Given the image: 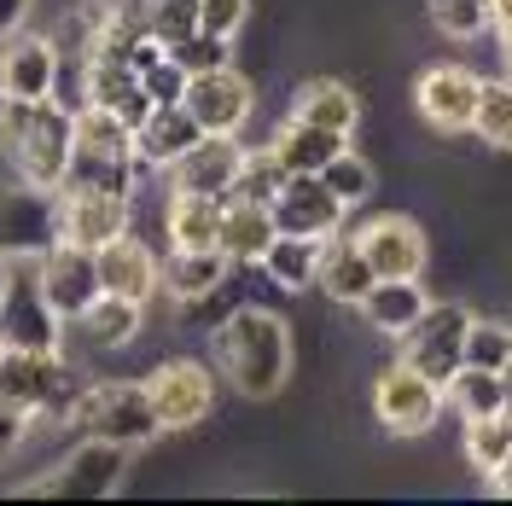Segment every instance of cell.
<instances>
[{
	"mask_svg": "<svg viewBox=\"0 0 512 506\" xmlns=\"http://www.w3.org/2000/svg\"><path fill=\"white\" fill-rule=\"evenodd\" d=\"M70 111L53 99H6L0 94V152L18 181L41 192H59L64 163H70Z\"/></svg>",
	"mask_w": 512,
	"mask_h": 506,
	"instance_id": "obj_1",
	"label": "cell"
},
{
	"mask_svg": "<svg viewBox=\"0 0 512 506\" xmlns=\"http://www.w3.org/2000/svg\"><path fill=\"white\" fill-rule=\"evenodd\" d=\"M216 361L245 396H274L291 373V332L268 309H239L216 326Z\"/></svg>",
	"mask_w": 512,
	"mask_h": 506,
	"instance_id": "obj_2",
	"label": "cell"
},
{
	"mask_svg": "<svg viewBox=\"0 0 512 506\" xmlns=\"http://www.w3.org/2000/svg\"><path fill=\"white\" fill-rule=\"evenodd\" d=\"M70 425L82 437H111V443H123V448L152 443L163 431L158 413H152V396H146V379H105L94 390H82L70 402Z\"/></svg>",
	"mask_w": 512,
	"mask_h": 506,
	"instance_id": "obj_3",
	"label": "cell"
},
{
	"mask_svg": "<svg viewBox=\"0 0 512 506\" xmlns=\"http://www.w3.org/2000/svg\"><path fill=\"white\" fill-rule=\"evenodd\" d=\"M0 402L18 408L24 419L47 413V419H70V367L59 361V349H12L0 355Z\"/></svg>",
	"mask_w": 512,
	"mask_h": 506,
	"instance_id": "obj_4",
	"label": "cell"
},
{
	"mask_svg": "<svg viewBox=\"0 0 512 506\" xmlns=\"http://www.w3.org/2000/svg\"><path fill=\"white\" fill-rule=\"evenodd\" d=\"M466 326L472 315L460 303H425L408 332H396V361L425 373L431 384H448L466 367Z\"/></svg>",
	"mask_w": 512,
	"mask_h": 506,
	"instance_id": "obj_5",
	"label": "cell"
},
{
	"mask_svg": "<svg viewBox=\"0 0 512 506\" xmlns=\"http://www.w3.org/2000/svg\"><path fill=\"white\" fill-rule=\"evenodd\" d=\"M128 472V448L111 437H82L70 448V460L53 466L47 477H35L24 495H76V501H99V495H117V483Z\"/></svg>",
	"mask_w": 512,
	"mask_h": 506,
	"instance_id": "obj_6",
	"label": "cell"
},
{
	"mask_svg": "<svg viewBox=\"0 0 512 506\" xmlns=\"http://www.w3.org/2000/svg\"><path fill=\"white\" fill-rule=\"evenodd\" d=\"M373 413L396 437H425L437 425V413H443V384H431L425 373L396 361V367H384L373 379Z\"/></svg>",
	"mask_w": 512,
	"mask_h": 506,
	"instance_id": "obj_7",
	"label": "cell"
},
{
	"mask_svg": "<svg viewBox=\"0 0 512 506\" xmlns=\"http://www.w3.org/2000/svg\"><path fill=\"white\" fill-rule=\"evenodd\" d=\"M146 396H152V413H158L163 431H192L204 425L210 408H216V384L198 361H163L146 373Z\"/></svg>",
	"mask_w": 512,
	"mask_h": 506,
	"instance_id": "obj_8",
	"label": "cell"
},
{
	"mask_svg": "<svg viewBox=\"0 0 512 506\" xmlns=\"http://www.w3.org/2000/svg\"><path fill=\"white\" fill-rule=\"evenodd\" d=\"M59 245V204H53V192L30 187V181H18V187H0V256H41Z\"/></svg>",
	"mask_w": 512,
	"mask_h": 506,
	"instance_id": "obj_9",
	"label": "cell"
},
{
	"mask_svg": "<svg viewBox=\"0 0 512 506\" xmlns=\"http://www.w3.org/2000/svg\"><path fill=\"white\" fill-rule=\"evenodd\" d=\"M181 105L192 111V123L204 128V134H239V128L251 123V111H256V88L233 70V64H222V70L187 76Z\"/></svg>",
	"mask_w": 512,
	"mask_h": 506,
	"instance_id": "obj_10",
	"label": "cell"
},
{
	"mask_svg": "<svg viewBox=\"0 0 512 506\" xmlns=\"http://www.w3.org/2000/svg\"><path fill=\"white\" fill-rule=\"evenodd\" d=\"M35 285H41L47 309L70 326V320L99 297L94 251H82V245H53V251H41V256H35Z\"/></svg>",
	"mask_w": 512,
	"mask_h": 506,
	"instance_id": "obj_11",
	"label": "cell"
},
{
	"mask_svg": "<svg viewBox=\"0 0 512 506\" xmlns=\"http://www.w3.org/2000/svg\"><path fill=\"white\" fill-rule=\"evenodd\" d=\"M355 245H361V256L373 262V274L379 280H419L425 274V262H431V245H425V233H419V222H408V216H373V222L361 227V233H350Z\"/></svg>",
	"mask_w": 512,
	"mask_h": 506,
	"instance_id": "obj_12",
	"label": "cell"
},
{
	"mask_svg": "<svg viewBox=\"0 0 512 506\" xmlns=\"http://www.w3.org/2000/svg\"><path fill=\"white\" fill-rule=\"evenodd\" d=\"M268 210H274V227L297 233V239H332V233H344V204L326 192L320 175H286L280 192L268 198Z\"/></svg>",
	"mask_w": 512,
	"mask_h": 506,
	"instance_id": "obj_13",
	"label": "cell"
},
{
	"mask_svg": "<svg viewBox=\"0 0 512 506\" xmlns=\"http://www.w3.org/2000/svg\"><path fill=\"white\" fill-rule=\"evenodd\" d=\"M59 204V245H82V251H99L111 245L117 233H128V192H53Z\"/></svg>",
	"mask_w": 512,
	"mask_h": 506,
	"instance_id": "obj_14",
	"label": "cell"
},
{
	"mask_svg": "<svg viewBox=\"0 0 512 506\" xmlns=\"http://www.w3.org/2000/svg\"><path fill=\"white\" fill-rule=\"evenodd\" d=\"M245 146L239 134H198L181 158L169 163V192H204V198H227L239 181Z\"/></svg>",
	"mask_w": 512,
	"mask_h": 506,
	"instance_id": "obj_15",
	"label": "cell"
},
{
	"mask_svg": "<svg viewBox=\"0 0 512 506\" xmlns=\"http://www.w3.org/2000/svg\"><path fill=\"white\" fill-rule=\"evenodd\" d=\"M478 94H483V82L472 76V70H460V64H437V70L419 76L414 105H419V117L437 128V134H472Z\"/></svg>",
	"mask_w": 512,
	"mask_h": 506,
	"instance_id": "obj_16",
	"label": "cell"
},
{
	"mask_svg": "<svg viewBox=\"0 0 512 506\" xmlns=\"http://www.w3.org/2000/svg\"><path fill=\"white\" fill-rule=\"evenodd\" d=\"M59 47L47 35H6L0 41V94L6 99H53L59 88Z\"/></svg>",
	"mask_w": 512,
	"mask_h": 506,
	"instance_id": "obj_17",
	"label": "cell"
},
{
	"mask_svg": "<svg viewBox=\"0 0 512 506\" xmlns=\"http://www.w3.org/2000/svg\"><path fill=\"white\" fill-rule=\"evenodd\" d=\"M59 332L64 320L47 309V297H41V285L30 280H6V297H0V338L12 349H59Z\"/></svg>",
	"mask_w": 512,
	"mask_h": 506,
	"instance_id": "obj_18",
	"label": "cell"
},
{
	"mask_svg": "<svg viewBox=\"0 0 512 506\" xmlns=\"http://www.w3.org/2000/svg\"><path fill=\"white\" fill-rule=\"evenodd\" d=\"M94 268H99V291H117V297H134V303H152L158 297V256L152 245H140L134 233H117L111 245L94 251Z\"/></svg>",
	"mask_w": 512,
	"mask_h": 506,
	"instance_id": "obj_19",
	"label": "cell"
},
{
	"mask_svg": "<svg viewBox=\"0 0 512 506\" xmlns=\"http://www.w3.org/2000/svg\"><path fill=\"white\" fill-rule=\"evenodd\" d=\"M204 128L192 123V111L175 99V105H152L146 123L134 128V163H152V169H169V163L187 152Z\"/></svg>",
	"mask_w": 512,
	"mask_h": 506,
	"instance_id": "obj_20",
	"label": "cell"
},
{
	"mask_svg": "<svg viewBox=\"0 0 512 506\" xmlns=\"http://www.w3.org/2000/svg\"><path fill=\"white\" fill-rule=\"evenodd\" d=\"M274 210L268 204H256V198H233L227 192L222 204V233H216V251L227 262H262V251L274 245Z\"/></svg>",
	"mask_w": 512,
	"mask_h": 506,
	"instance_id": "obj_21",
	"label": "cell"
},
{
	"mask_svg": "<svg viewBox=\"0 0 512 506\" xmlns=\"http://www.w3.org/2000/svg\"><path fill=\"white\" fill-rule=\"evenodd\" d=\"M315 285L326 297H338V303H361V297L379 285V274H373V262L361 256V245H355L350 233H332V239H320Z\"/></svg>",
	"mask_w": 512,
	"mask_h": 506,
	"instance_id": "obj_22",
	"label": "cell"
},
{
	"mask_svg": "<svg viewBox=\"0 0 512 506\" xmlns=\"http://www.w3.org/2000/svg\"><path fill=\"white\" fill-rule=\"evenodd\" d=\"M344 146H350V134H332V128L297 123V117H286V128L268 140V152L280 158V169H286V175H320V169L338 158Z\"/></svg>",
	"mask_w": 512,
	"mask_h": 506,
	"instance_id": "obj_23",
	"label": "cell"
},
{
	"mask_svg": "<svg viewBox=\"0 0 512 506\" xmlns=\"http://www.w3.org/2000/svg\"><path fill=\"white\" fill-rule=\"evenodd\" d=\"M222 204L227 198H204V192H175L163 210V233L175 251H216L222 233Z\"/></svg>",
	"mask_w": 512,
	"mask_h": 506,
	"instance_id": "obj_24",
	"label": "cell"
},
{
	"mask_svg": "<svg viewBox=\"0 0 512 506\" xmlns=\"http://www.w3.org/2000/svg\"><path fill=\"white\" fill-rule=\"evenodd\" d=\"M425 303H431V297H425V285H419V280H379L367 297H361V303H355V309L367 315V326H373V332L396 338V332H408V326L419 320V309H425Z\"/></svg>",
	"mask_w": 512,
	"mask_h": 506,
	"instance_id": "obj_25",
	"label": "cell"
},
{
	"mask_svg": "<svg viewBox=\"0 0 512 506\" xmlns=\"http://www.w3.org/2000/svg\"><path fill=\"white\" fill-rule=\"evenodd\" d=\"M140 309L146 303H134V297H117V291H99L94 303L76 315V326H82V338L99 349H123L140 338Z\"/></svg>",
	"mask_w": 512,
	"mask_h": 506,
	"instance_id": "obj_26",
	"label": "cell"
},
{
	"mask_svg": "<svg viewBox=\"0 0 512 506\" xmlns=\"http://www.w3.org/2000/svg\"><path fill=\"white\" fill-rule=\"evenodd\" d=\"M227 274V256L222 251H169V262L158 268V285L175 297V303H198L210 297Z\"/></svg>",
	"mask_w": 512,
	"mask_h": 506,
	"instance_id": "obj_27",
	"label": "cell"
},
{
	"mask_svg": "<svg viewBox=\"0 0 512 506\" xmlns=\"http://www.w3.org/2000/svg\"><path fill=\"white\" fill-rule=\"evenodd\" d=\"M291 117L297 123H315V128H332V134H355V117H361V105L344 82H303L297 99H291Z\"/></svg>",
	"mask_w": 512,
	"mask_h": 506,
	"instance_id": "obj_28",
	"label": "cell"
},
{
	"mask_svg": "<svg viewBox=\"0 0 512 506\" xmlns=\"http://www.w3.org/2000/svg\"><path fill=\"white\" fill-rule=\"evenodd\" d=\"M70 140L82 152H99V158H134V128L105 105H76L70 111Z\"/></svg>",
	"mask_w": 512,
	"mask_h": 506,
	"instance_id": "obj_29",
	"label": "cell"
},
{
	"mask_svg": "<svg viewBox=\"0 0 512 506\" xmlns=\"http://www.w3.org/2000/svg\"><path fill=\"white\" fill-rule=\"evenodd\" d=\"M59 187H70V192H128V198H134V158H99V152L70 146V163H64Z\"/></svg>",
	"mask_w": 512,
	"mask_h": 506,
	"instance_id": "obj_30",
	"label": "cell"
},
{
	"mask_svg": "<svg viewBox=\"0 0 512 506\" xmlns=\"http://www.w3.org/2000/svg\"><path fill=\"white\" fill-rule=\"evenodd\" d=\"M315 268H320V239H297V233H274V245L262 251V274L286 291H303L315 285Z\"/></svg>",
	"mask_w": 512,
	"mask_h": 506,
	"instance_id": "obj_31",
	"label": "cell"
},
{
	"mask_svg": "<svg viewBox=\"0 0 512 506\" xmlns=\"http://www.w3.org/2000/svg\"><path fill=\"white\" fill-rule=\"evenodd\" d=\"M443 396L454 402V413H460V419H489V413L507 408L501 373H489V367H460V373L443 384Z\"/></svg>",
	"mask_w": 512,
	"mask_h": 506,
	"instance_id": "obj_32",
	"label": "cell"
},
{
	"mask_svg": "<svg viewBox=\"0 0 512 506\" xmlns=\"http://www.w3.org/2000/svg\"><path fill=\"white\" fill-rule=\"evenodd\" d=\"M507 454H512V408L489 413V419H466V460H472L483 477L495 472Z\"/></svg>",
	"mask_w": 512,
	"mask_h": 506,
	"instance_id": "obj_33",
	"label": "cell"
},
{
	"mask_svg": "<svg viewBox=\"0 0 512 506\" xmlns=\"http://www.w3.org/2000/svg\"><path fill=\"white\" fill-rule=\"evenodd\" d=\"M134 18H140V30L152 41L175 47L181 35L198 30V0H134Z\"/></svg>",
	"mask_w": 512,
	"mask_h": 506,
	"instance_id": "obj_34",
	"label": "cell"
},
{
	"mask_svg": "<svg viewBox=\"0 0 512 506\" xmlns=\"http://www.w3.org/2000/svg\"><path fill=\"white\" fill-rule=\"evenodd\" d=\"M472 134L483 146H495V152H512V82H483Z\"/></svg>",
	"mask_w": 512,
	"mask_h": 506,
	"instance_id": "obj_35",
	"label": "cell"
},
{
	"mask_svg": "<svg viewBox=\"0 0 512 506\" xmlns=\"http://www.w3.org/2000/svg\"><path fill=\"white\" fill-rule=\"evenodd\" d=\"M320 181H326V192H332L344 210H355V204H367V198H373V169H367V158H355L350 146L320 169Z\"/></svg>",
	"mask_w": 512,
	"mask_h": 506,
	"instance_id": "obj_36",
	"label": "cell"
},
{
	"mask_svg": "<svg viewBox=\"0 0 512 506\" xmlns=\"http://www.w3.org/2000/svg\"><path fill=\"white\" fill-rule=\"evenodd\" d=\"M507 361H512V326L507 320H472V326H466V367L501 373Z\"/></svg>",
	"mask_w": 512,
	"mask_h": 506,
	"instance_id": "obj_37",
	"label": "cell"
},
{
	"mask_svg": "<svg viewBox=\"0 0 512 506\" xmlns=\"http://www.w3.org/2000/svg\"><path fill=\"white\" fill-rule=\"evenodd\" d=\"M431 24L448 41H478L489 30V0H431Z\"/></svg>",
	"mask_w": 512,
	"mask_h": 506,
	"instance_id": "obj_38",
	"label": "cell"
},
{
	"mask_svg": "<svg viewBox=\"0 0 512 506\" xmlns=\"http://www.w3.org/2000/svg\"><path fill=\"white\" fill-rule=\"evenodd\" d=\"M169 59L181 64L187 76H204V70H222L233 59V41H222V35H210V30H192L169 47Z\"/></svg>",
	"mask_w": 512,
	"mask_h": 506,
	"instance_id": "obj_39",
	"label": "cell"
},
{
	"mask_svg": "<svg viewBox=\"0 0 512 506\" xmlns=\"http://www.w3.org/2000/svg\"><path fill=\"white\" fill-rule=\"evenodd\" d=\"M280 181H286V169H280V158L262 146V152H245V163H239V181H233V198H256V204H268L274 192H280Z\"/></svg>",
	"mask_w": 512,
	"mask_h": 506,
	"instance_id": "obj_40",
	"label": "cell"
},
{
	"mask_svg": "<svg viewBox=\"0 0 512 506\" xmlns=\"http://www.w3.org/2000/svg\"><path fill=\"white\" fill-rule=\"evenodd\" d=\"M245 18H251V0H198V30L222 35V41L245 30Z\"/></svg>",
	"mask_w": 512,
	"mask_h": 506,
	"instance_id": "obj_41",
	"label": "cell"
},
{
	"mask_svg": "<svg viewBox=\"0 0 512 506\" xmlns=\"http://www.w3.org/2000/svg\"><path fill=\"white\" fill-rule=\"evenodd\" d=\"M18 443H24V413L0 402V454H12Z\"/></svg>",
	"mask_w": 512,
	"mask_h": 506,
	"instance_id": "obj_42",
	"label": "cell"
},
{
	"mask_svg": "<svg viewBox=\"0 0 512 506\" xmlns=\"http://www.w3.org/2000/svg\"><path fill=\"white\" fill-rule=\"evenodd\" d=\"M24 12H30V0H0V41L12 30H24Z\"/></svg>",
	"mask_w": 512,
	"mask_h": 506,
	"instance_id": "obj_43",
	"label": "cell"
},
{
	"mask_svg": "<svg viewBox=\"0 0 512 506\" xmlns=\"http://www.w3.org/2000/svg\"><path fill=\"white\" fill-rule=\"evenodd\" d=\"M489 489H495L501 501H512V454L501 460V466H495V472H489Z\"/></svg>",
	"mask_w": 512,
	"mask_h": 506,
	"instance_id": "obj_44",
	"label": "cell"
},
{
	"mask_svg": "<svg viewBox=\"0 0 512 506\" xmlns=\"http://www.w3.org/2000/svg\"><path fill=\"white\" fill-rule=\"evenodd\" d=\"M489 24L495 30H512V0H489Z\"/></svg>",
	"mask_w": 512,
	"mask_h": 506,
	"instance_id": "obj_45",
	"label": "cell"
},
{
	"mask_svg": "<svg viewBox=\"0 0 512 506\" xmlns=\"http://www.w3.org/2000/svg\"><path fill=\"white\" fill-rule=\"evenodd\" d=\"M501 64H507V82H512V30H501Z\"/></svg>",
	"mask_w": 512,
	"mask_h": 506,
	"instance_id": "obj_46",
	"label": "cell"
},
{
	"mask_svg": "<svg viewBox=\"0 0 512 506\" xmlns=\"http://www.w3.org/2000/svg\"><path fill=\"white\" fill-rule=\"evenodd\" d=\"M501 390H507V408H512V361L501 367Z\"/></svg>",
	"mask_w": 512,
	"mask_h": 506,
	"instance_id": "obj_47",
	"label": "cell"
},
{
	"mask_svg": "<svg viewBox=\"0 0 512 506\" xmlns=\"http://www.w3.org/2000/svg\"><path fill=\"white\" fill-rule=\"evenodd\" d=\"M6 280H12V268H6V256H0V297H6Z\"/></svg>",
	"mask_w": 512,
	"mask_h": 506,
	"instance_id": "obj_48",
	"label": "cell"
},
{
	"mask_svg": "<svg viewBox=\"0 0 512 506\" xmlns=\"http://www.w3.org/2000/svg\"><path fill=\"white\" fill-rule=\"evenodd\" d=\"M0 355H6V338H0Z\"/></svg>",
	"mask_w": 512,
	"mask_h": 506,
	"instance_id": "obj_49",
	"label": "cell"
}]
</instances>
